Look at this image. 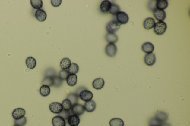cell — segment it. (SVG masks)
<instances>
[{
	"mask_svg": "<svg viewBox=\"0 0 190 126\" xmlns=\"http://www.w3.org/2000/svg\"><path fill=\"white\" fill-rule=\"evenodd\" d=\"M121 25L117 20H112L108 23L106 29L108 33H114L119 29Z\"/></svg>",
	"mask_w": 190,
	"mask_h": 126,
	"instance_id": "6da1fadb",
	"label": "cell"
},
{
	"mask_svg": "<svg viewBox=\"0 0 190 126\" xmlns=\"http://www.w3.org/2000/svg\"><path fill=\"white\" fill-rule=\"evenodd\" d=\"M167 25L166 23L163 21L158 22L156 23L154 27V33L158 35H163L166 31Z\"/></svg>",
	"mask_w": 190,
	"mask_h": 126,
	"instance_id": "7a4b0ae2",
	"label": "cell"
},
{
	"mask_svg": "<svg viewBox=\"0 0 190 126\" xmlns=\"http://www.w3.org/2000/svg\"><path fill=\"white\" fill-rule=\"evenodd\" d=\"M71 110L72 114L79 116L84 113L85 109L84 106L83 105L76 104L72 105Z\"/></svg>",
	"mask_w": 190,
	"mask_h": 126,
	"instance_id": "3957f363",
	"label": "cell"
},
{
	"mask_svg": "<svg viewBox=\"0 0 190 126\" xmlns=\"http://www.w3.org/2000/svg\"><path fill=\"white\" fill-rule=\"evenodd\" d=\"M117 48L114 43H109L106 46L105 49L106 54L110 57H114L117 53Z\"/></svg>",
	"mask_w": 190,
	"mask_h": 126,
	"instance_id": "277c9868",
	"label": "cell"
},
{
	"mask_svg": "<svg viewBox=\"0 0 190 126\" xmlns=\"http://www.w3.org/2000/svg\"><path fill=\"white\" fill-rule=\"evenodd\" d=\"M153 14L155 18L159 22L163 21L166 17V13L164 10H161L156 8L153 11Z\"/></svg>",
	"mask_w": 190,
	"mask_h": 126,
	"instance_id": "5b68a950",
	"label": "cell"
},
{
	"mask_svg": "<svg viewBox=\"0 0 190 126\" xmlns=\"http://www.w3.org/2000/svg\"><path fill=\"white\" fill-rule=\"evenodd\" d=\"M79 96L82 101L85 102L90 101L92 99L93 95L91 91L88 90H84L80 92Z\"/></svg>",
	"mask_w": 190,
	"mask_h": 126,
	"instance_id": "8992f818",
	"label": "cell"
},
{
	"mask_svg": "<svg viewBox=\"0 0 190 126\" xmlns=\"http://www.w3.org/2000/svg\"><path fill=\"white\" fill-rule=\"evenodd\" d=\"M116 19L117 21L121 25H125L128 23L129 18L128 14L120 11L116 14Z\"/></svg>",
	"mask_w": 190,
	"mask_h": 126,
	"instance_id": "52a82bcc",
	"label": "cell"
},
{
	"mask_svg": "<svg viewBox=\"0 0 190 126\" xmlns=\"http://www.w3.org/2000/svg\"><path fill=\"white\" fill-rule=\"evenodd\" d=\"M50 110L54 114H59L63 109L62 104L58 102H54L49 105Z\"/></svg>",
	"mask_w": 190,
	"mask_h": 126,
	"instance_id": "ba28073f",
	"label": "cell"
},
{
	"mask_svg": "<svg viewBox=\"0 0 190 126\" xmlns=\"http://www.w3.org/2000/svg\"><path fill=\"white\" fill-rule=\"evenodd\" d=\"M156 57L155 55L153 53L146 54L144 57V62L148 66H151L154 65L156 62Z\"/></svg>",
	"mask_w": 190,
	"mask_h": 126,
	"instance_id": "9c48e42d",
	"label": "cell"
},
{
	"mask_svg": "<svg viewBox=\"0 0 190 126\" xmlns=\"http://www.w3.org/2000/svg\"><path fill=\"white\" fill-rule=\"evenodd\" d=\"M26 111L22 108H17L14 109L12 112V116L15 120L22 118L25 116Z\"/></svg>",
	"mask_w": 190,
	"mask_h": 126,
	"instance_id": "30bf717a",
	"label": "cell"
},
{
	"mask_svg": "<svg viewBox=\"0 0 190 126\" xmlns=\"http://www.w3.org/2000/svg\"><path fill=\"white\" fill-rule=\"evenodd\" d=\"M156 24L155 20L152 17H148L144 21L143 26L146 30H149L154 27Z\"/></svg>",
	"mask_w": 190,
	"mask_h": 126,
	"instance_id": "8fae6325",
	"label": "cell"
},
{
	"mask_svg": "<svg viewBox=\"0 0 190 126\" xmlns=\"http://www.w3.org/2000/svg\"><path fill=\"white\" fill-rule=\"evenodd\" d=\"M67 122L70 126H77L80 122L79 117L78 115L72 114L67 119Z\"/></svg>",
	"mask_w": 190,
	"mask_h": 126,
	"instance_id": "7c38bea8",
	"label": "cell"
},
{
	"mask_svg": "<svg viewBox=\"0 0 190 126\" xmlns=\"http://www.w3.org/2000/svg\"><path fill=\"white\" fill-rule=\"evenodd\" d=\"M52 124L53 126H65L66 121L61 116H56L53 118Z\"/></svg>",
	"mask_w": 190,
	"mask_h": 126,
	"instance_id": "4fadbf2b",
	"label": "cell"
},
{
	"mask_svg": "<svg viewBox=\"0 0 190 126\" xmlns=\"http://www.w3.org/2000/svg\"><path fill=\"white\" fill-rule=\"evenodd\" d=\"M141 49L145 53L150 54L154 51V47L152 43L147 42L143 44L141 46Z\"/></svg>",
	"mask_w": 190,
	"mask_h": 126,
	"instance_id": "5bb4252c",
	"label": "cell"
},
{
	"mask_svg": "<svg viewBox=\"0 0 190 126\" xmlns=\"http://www.w3.org/2000/svg\"><path fill=\"white\" fill-rule=\"evenodd\" d=\"M35 17L38 21L43 22L46 20L47 17V14L43 9L37 10L35 12Z\"/></svg>",
	"mask_w": 190,
	"mask_h": 126,
	"instance_id": "9a60e30c",
	"label": "cell"
},
{
	"mask_svg": "<svg viewBox=\"0 0 190 126\" xmlns=\"http://www.w3.org/2000/svg\"><path fill=\"white\" fill-rule=\"evenodd\" d=\"M112 3L109 1H103L100 5V9L101 12L104 13L109 12L112 6Z\"/></svg>",
	"mask_w": 190,
	"mask_h": 126,
	"instance_id": "2e32d148",
	"label": "cell"
},
{
	"mask_svg": "<svg viewBox=\"0 0 190 126\" xmlns=\"http://www.w3.org/2000/svg\"><path fill=\"white\" fill-rule=\"evenodd\" d=\"M85 110L88 112H92L94 111L96 109V103L93 100L86 102L84 104Z\"/></svg>",
	"mask_w": 190,
	"mask_h": 126,
	"instance_id": "e0dca14e",
	"label": "cell"
},
{
	"mask_svg": "<svg viewBox=\"0 0 190 126\" xmlns=\"http://www.w3.org/2000/svg\"><path fill=\"white\" fill-rule=\"evenodd\" d=\"M105 81L104 79L101 78L95 79L92 83L93 86L95 89L101 90L104 87Z\"/></svg>",
	"mask_w": 190,
	"mask_h": 126,
	"instance_id": "ac0fdd59",
	"label": "cell"
},
{
	"mask_svg": "<svg viewBox=\"0 0 190 126\" xmlns=\"http://www.w3.org/2000/svg\"><path fill=\"white\" fill-rule=\"evenodd\" d=\"M66 81L67 84L69 86H75L77 82V75L75 74H70L67 77Z\"/></svg>",
	"mask_w": 190,
	"mask_h": 126,
	"instance_id": "d6986e66",
	"label": "cell"
},
{
	"mask_svg": "<svg viewBox=\"0 0 190 126\" xmlns=\"http://www.w3.org/2000/svg\"><path fill=\"white\" fill-rule=\"evenodd\" d=\"M156 119L161 122H165L168 120V116L166 113L159 111L156 114L155 117Z\"/></svg>",
	"mask_w": 190,
	"mask_h": 126,
	"instance_id": "ffe728a7",
	"label": "cell"
},
{
	"mask_svg": "<svg viewBox=\"0 0 190 126\" xmlns=\"http://www.w3.org/2000/svg\"><path fill=\"white\" fill-rule=\"evenodd\" d=\"M169 3L166 0H158L156 2V6L157 9L164 10L168 7Z\"/></svg>",
	"mask_w": 190,
	"mask_h": 126,
	"instance_id": "44dd1931",
	"label": "cell"
},
{
	"mask_svg": "<svg viewBox=\"0 0 190 126\" xmlns=\"http://www.w3.org/2000/svg\"><path fill=\"white\" fill-rule=\"evenodd\" d=\"M106 41L109 43H115L118 40V36L115 33H108L106 35Z\"/></svg>",
	"mask_w": 190,
	"mask_h": 126,
	"instance_id": "7402d4cb",
	"label": "cell"
},
{
	"mask_svg": "<svg viewBox=\"0 0 190 126\" xmlns=\"http://www.w3.org/2000/svg\"><path fill=\"white\" fill-rule=\"evenodd\" d=\"M26 64L29 69H34L36 65V60L32 57H29L26 60Z\"/></svg>",
	"mask_w": 190,
	"mask_h": 126,
	"instance_id": "603a6c76",
	"label": "cell"
},
{
	"mask_svg": "<svg viewBox=\"0 0 190 126\" xmlns=\"http://www.w3.org/2000/svg\"><path fill=\"white\" fill-rule=\"evenodd\" d=\"M71 64V61L69 58H64L60 61V67L63 70H66L70 67Z\"/></svg>",
	"mask_w": 190,
	"mask_h": 126,
	"instance_id": "cb8c5ba5",
	"label": "cell"
},
{
	"mask_svg": "<svg viewBox=\"0 0 190 126\" xmlns=\"http://www.w3.org/2000/svg\"><path fill=\"white\" fill-rule=\"evenodd\" d=\"M51 89L49 86L46 85H43L41 87L40 89V94L43 97H46L50 94Z\"/></svg>",
	"mask_w": 190,
	"mask_h": 126,
	"instance_id": "d4e9b609",
	"label": "cell"
},
{
	"mask_svg": "<svg viewBox=\"0 0 190 126\" xmlns=\"http://www.w3.org/2000/svg\"><path fill=\"white\" fill-rule=\"evenodd\" d=\"M79 95L76 93H72L70 94L67 96V99L70 100L71 102L72 105L78 104L79 101Z\"/></svg>",
	"mask_w": 190,
	"mask_h": 126,
	"instance_id": "484cf974",
	"label": "cell"
},
{
	"mask_svg": "<svg viewBox=\"0 0 190 126\" xmlns=\"http://www.w3.org/2000/svg\"><path fill=\"white\" fill-rule=\"evenodd\" d=\"M110 126H124V122L123 120L119 118L112 119L109 122Z\"/></svg>",
	"mask_w": 190,
	"mask_h": 126,
	"instance_id": "4316f807",
	"label": "cell"
},
{
	"mask_svg": "<svg viewBox=\"0 0 190 126\" xmlns=\"http://www.w3.org/2000/svg\"><path fill=\"white\" fill-rule=\"evenodd\" d=\"M30 3L32 7L35 9H41L43 6V2L42 0H31Z\"/></svg>",
	"mask_w": 190,
	"mask_h": 126,
	"instance_id": "83f0119b",
	"label": "cell"
},
{
	"mask_svg": "<svg viewBox=\"0 0 190 126\" xmlns=\"http://www.w3.org/2000/svg\"><path fill=\"white\" fill-rule=\"evenodd\" d=\"M121 9L120 6L116 4H112L110 10L109 11V13L112 14L113 15H116L119 12H120Z\"/></svg>",
	"mask_w": 190,
	"mask_h": 126,
	"instance_id": "f1b7e54d",
	"label": "cell"
},
{
	"mask_svg": "<svg viewBox=\"0 0 190 126\" xmlns=\"http://www.w3.org/2000/svg\"><path fill=\"white\" fill-rule=\"evenodd\" d=\"M62 105L63 109L66 111H70L71 110L72 105L71 102L68 99L64 100L62 102Z\"/></svg>",
	"mask_w": 190,
	"mask_h": 126,
	"instance_id": "f546056e",
	"label": "cell"
},
{
	"mask_svg": "<svg viewBox=\"0 0 190 126\" xmlns=\"http://www.w3.org/2000/svg\"><path fill=\"white\" fill-rule=\"evenodd\" d=\"M68 71L70 74H76L78 73L79 67L78 65L75 63H72L68 69Z\"/></svg>",
	"mask_w": 190,
	"mask_h": 126,
	"instance_id": "4dcf8cb0",
	"label": "cell"
},
{
	"mask_svg": "<svg viewBox=\"0 0 190 126\" xmlns=\"http://www.w3.org/2000/svg\"><path fill=\"white\" fill-rule=\"evenodd\" d=\"M72 115L71 110L70 111H66L65 110L63 109V110L59 114H58V115L61 116L64 119L65 121L67 120L68 119L70 115Z\"/></svg>",
	"mask_w": 190,
	"mask_h": 126,
	"instance_id": "1f68e13d",
	"label": "cell"
},
{
	"mask_svg": "<svg viewBox=\"0 0 190 126\" xmlns=\"http://www.w3.org/2000/svg\"><path fill=\"white\" fill-rule=\"evenodd\" d=\"M63 80L59 76H55L54 77L53 80V85L56 87H60L62 85Z\"/></svg>",
	"mask_w": 190,
	"mask_h": 126,
	"instance_id": "d6a6232c",
	"label": "cell"
},
{
	"mask_svg": "<svg viewBox=\"0 0 190 126\" xmlns=\"http://www.w3.org/2000/svg\"><path fill=\"white\" fill-rule=\"evenodd\" d=\"M14 123L15 125L19 126H24L27 123V118L24 116L22 118L18 119V120H15Z\"/></svg>",
	"mask_w": 190,
	"mask_h": 126,
	"instance_id": "836d02e7",
	"label": "cell"
},
{
	"mask_svg": "<svg viewBox=\"0 0 190 126\" xmlns=\"http://www.w3.org/2000/svg\"><path fill=\"white\" fill-rule=\"evenodd\" d=\"M70 74L68 70H62L59 72V77L62 80H66L67 77Z\"/></svg>",
	"mask_w": 190,
	"mask_h": 126,
	"instance_id": "e575fe53",
	"label": "cell"
},
{
	"mask_svg": "<svg viewBox=\"0 0 190 126\" xmlns=\"http://www.w3.org/2000/svg\"><path fill=\"white\" fill-rule=\"evenodd\" d=\"M54 77H46L43 81V84L49 87L52 86L53 85Z\"/></svg>",
	"mask_w": 190,
	"mask_h": 126,
	"instance_id": "d590c367",
	"label": "cell"
},
{
	"mask_svg": "<svg viewBox=\"0 0 190 126\" xmlns=\"http://www.w3.org/2000/svg\"><path fill=\"white\" fill-rule=\"evenodd\" d=\"M149 123L150 126H160L162 123L155 118H153L150 119Z\"/></svg>",
	"mask_w": 190,
	"mask_h": 126,
	"instance_id": "8d00e7d4",
	"label": "cell"
},
{
	"mask_svg": "<svg viewBox=\"0 0 190 126\" xmlns=\"http://www.w3.org/2000/svg\"><path fill=\"white\" fill-rule=\"evenodd\" d=\"M62 0H51V4L55 7H59L62 3Z\"/></svg>",
	"mask_w": 190,
	"mask_h": 126,
	"instance_id": "74e56055",
	"label": "cell"
},
{
	"mask_svg": "<svg viewBox=\"0 0 190 126\" xmlns=\"http://www.w3.org/2000/svg\"><path fill=\"white\" fill-rule=\"evenodd\" d=\"M46 74V77H54L55 76V72L52 69L48 70Z\"/></svg>",
	"mask_w": 190,
	"mask_h": 126,
	"instance_id": "f35d334b",
	"label": "cell"
},
{
	"mask_svg": "<svg viewBox=\"0 0 190 126\" xmlns=\"http://www.w3.org/2000/svg\"><path fill=\"white\" fill-rule=\"evenodd\" d=\"M160 126H172L170 124L166 122L162 123Z\"/></svg>",
	"mask_w": 190,
	"mask_h": 126,
	"instance_id": "ab89813d",
	"label": "cell"
},
{
	"mask_svg": "<svg viewBox=\"0 0 190 126\" xmlns=\"http://www.w3.org/2000/svg\"><path fill=\"white\" fill-rule=\"evenodd\" d=\"M67 120H66L65 121H66V126H70V125H69L68 123L67 122Z\"/></svg>",
	"mask_w": 190,
	"mask_h": 126,
	"instance_id": "60d3db41",
	"label": "cell"
},
{
	"mask_svg": "<svg viewBox=\"0 0 190 126\" xmlns=\"http://www.w3.org/2000/svg\"><path fill=\"white\" fill-rule=\"evenodd\" d=\"M13 126H19L15 125H14Z\"/></svg>",
	"mask_w": 190,
	"mask_h": 126,
	"instance_id": "b9f144b4",
	"label": "cell"
}]
</instances>
